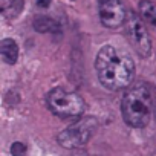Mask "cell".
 <instances>
[{
  "instance_id": "obj_1",
  "label": "cell",
  "mask_w": 156,
  "mask_h": 156,
  "mask_svg": "<svg viewBox=\"0 0 156 156\" xmlns=\"http://www.w3.org/2000/svg\"><path fill=\"white\" fill-rule=\"evenodd\" d=\"M95 70L106 89L122 90L132 84L135 78V61L127 51L106 44L97 54Z\"/></svg>"
},
{
  "instance_id": "obj_2",
  "label": "cell",
  "mask_w": 156,
  "mask_h": 156,
  "mask_svg": "<svg viewBox=\"0 0 156 156\" xmlns=\"http://www.w3.org/2000/svg\"><path fill=\"white\" fill-rule=\"evenodd\" d=\"M151 107H153L151 92L148 86L139 83L132 86L126 92L121 103V113L124 121L130 127L142 129L150 122Z\"/></svg>"
},
{
  "instance_id": "obj_3",
  "label": "cell",
  "mask_w": 156,
  "mask_h": 156,
  "mask_svg": "<svg viewBox=\"0 0 156 156\" xmlns=\"http://www.w3.org/2000/svg\"><path fill=\"white\" fill-rule=\"evenodd\" d=\"M46 101H48L49 110L60 118L80 116L86 109V103L80 95L75 92H70L64 87L52 89L48 94Z\"/></svg>"
},
{
  "instance_id": "obj_4",
  "label": "cell",
  "mask_w": 156,
  "mask_h": 156,
  "mask_svg": "<svg viewBox=\"0 0 156 156\" xmlns=\"http://www.w3.org/2000/svg\"><path fill=\"white\" fill-rule=\"evenodd\" d=\"M97 129H98V122L95 118L92 116L81 118L76 122L70 124L69 127H66L58 135V142L64 148H72V150L81 148L89 142V139L94 136Z\"/></svg>"
},
{
  "instance_id": "obj_5",
  "label": "cell",
  "mask_w": 156,
  "mask_h": 156,
  "mask_svg": "<svg viewBox=\"0 0 156 156\" xmlns=\"http://www.w3.org/2000/svg\"><path fill=\"white\" fill-rule=\"evenodd\" d=\"M124 26H126V34H127L130 44L135 48V51L141 57L147 58L151 54V40H150V35H148L141 17L136 16L135 12L129 11Z\"/></svg>"
},
{
  "instance_id": "obj_6",
  "label": "cell",
  "mask_w": 156,
  "mask_h": 156,
  "mask_svg": "<svg viewBox=\"0 0 156 156\" xmlns=\"http://www.w3.org/2000/svg\"><path fill=\"white\" fill-rule=\"evenodd\" d=\"M98 11L101 23L106 28H119L126 23L127 11L121 0H98Z\"/></svg>"
},
{
  "instance_id": "obj_7",
  "label": "cell",
  "mask_w": 156,
  "mask_h": 156,
  "mask_svg": "<svg viewBox=\"0 0 156 156\" xmlns=\"http://www.w3.org/2000/svg\"><path fill=\"white\" fill-rule=\"evenodd\" d=\"M0 54L5 63L14 64L19 58V46L12 38H3L0 41Z\"/></svg>"
},
{
  "instance_id": "obj_8",
  "label": "cell",
  "mask_w": 156,
  "mask_h": 156,
  "mask_svg": "<svg viewBox=\"0 0 156 156\" xmlns=\"http://www.w3.org/2000/svg\"><path fill=\"white\" fill-rule=\"evenodd\" d=\"M23 8V0H0V9L6 19H14Z\"/></svg>"
},
{
  "instance_id": "obj_9",
  "label": "cell",
  "mask_w": 156,
  "mask_h": 156,
  "mask_svg": "<svg viewBox=\"0 0 156 156\" xmlns=\"http://www.w3.org/2000/svg\"><path fill=\"white\" fill-rule=\"evenodd\" d=\"M139 14H141L144 22H147L156 28V5L151 0H141L139 2Z\"/></svg>"
},
{
  "instance_id": "obj_10",
  "label": "cell",
  "mask_w": 156,
  "mask_h": 156,
  "mask_svg": "<svg viewBox=\"0 0 156 156\" xmlns=\"http://www.w3.org/2000/svg\"><path fill=\"white\" fill-rule=\"evenodd\" d=\"M34 29L41 32V34H46V32H58V25L55 20H52L51 17H46V16H38L34 19Z\"/></svg>"
},
{
  "instance_id": "obj_11",
  "label": "cell",
  "mask_w": 156,
  "mask_h": 156,
  "mask_svg": "<svg viewBox=\"0 0 156 156\" xmlns=\"http://www.w3.org/2000/svg\"><path fill=\"white\" fill-rule=\"evenodd\" d=\"M11 153H12V156H25V153H26V145L23 144V142H14L12 145H11Z\"/></svg>"
},
{
  "instance_id": "obj_12",
  "label": "cell",
  "mask_w": 156,
  "mask_h": 156,
  "mask_svg": "<svg viewBox=\"0 0 156 156\" xmlns=\"http://www.w3.org/2000/svg\"><path fill=\"white\" fill-rule=\"evenodd\" d=\"M35 3H37V6L38 8H49V5H51V0H35Z\"/></svg>"
},
{
  "instance_id": "obj_13",
  "label": "cell",
  "mask_w": 156,
  "mask_h": 156,
  "mask_svg": "<svg viewBox=\"0 0 156 156\" xmlns=\"http://www.w3.org/2000/svg\"><path fill=\"white\" fill-rule=\"evenodd\" d=\"M154 156H156V154H154Z\"/></svg>"
}]
</instances>
